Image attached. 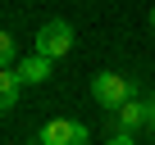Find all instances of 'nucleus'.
Masks as SVG:
<instances>
[{
    "mask_svg": "<svg viewBox=\"0 0 155 145\" xmlns=\"http://www.w3.org/2000/svg\"><path fill=\"white\" fill-rule=\"evenodd\" d=\"M150 32H155V9H150Z\"/></svg>",
    "mask_w": 155,
    "mask_h": 145,
    "instance_id": "10",
    "label": "nucleus"
},
{
    "mask_svg": "<svg viewBox=\"0 0 155 145\" xmlns=\"http://www.w3.org/2000/svg\"><path fill=\"white\" fill-rule=\"evenodd\" d=\"M0 68H14V36L0 32Z\"/></svg>",
    "mask_w": 155,
    "mask_h": 145,
    "instance_id": "7",
    "label": "nucleus"
},
{
    "mask_svg": "<svg viewBox=\"0 0 155 145\" xmlns=\"http://www.w3.org/2000/svg\"><path fill=\"white\" fill-rule=\"evenodd\" d=\"M146 127H150V131H155V100H150V104H146Z\"/></svg>",
    "mask_w": 155,
    "mask_h": 145,
    "instance_id": "9",
    "label": "nucleus"
},
{
    "mask_svg": "<svg viewBox=\"0 0 155 145\" xmlns=\"http://www.w3.org/2000/svg\"><path fill=\"white\" fill-rule=\"evenodd\" d=\"M18 82H28V86H41L46 77H50V59H41V54H32V59H23L18 68Z\"/></svg>",
    "mask_w": 155,
    "mask_h": 145,
    "instance_id": "5",
    "label": "nucleus"
},
{
    "mask_svg": "<svg viewBox=\"0 0 155 145\" xmlns=\"http://www.w3.org/2000/svg\"><path fill=\"white\" fill-rule=\"evenodd\" d=\"M105 145H137V140H132V136H128V131H114V136H110V140H105Z\"/></svg>",
    "mask_w": 155,
    "mask_h": 145,
    "instance_id": "8",
    "label": "nucleus"
},
{
    "mask_svg": "<svg viewBox=\"0 0 155 145\" xmlns=\"http://www.w3.org/2000/svg\"><path fill=\"white\" fill-rule=\"evenodd\" d=\"M68 50H73V27H68V23L55 18V23H46V27L37 32V54H41V59L55 63V59H64Z\"/></svg>",
    "mask_w": 155,
    "mask_h": 145,
    "instance_id": "2",
    "label": "nucleus"
},
{
    "mask_svg": "<svg viewBox=\"0 0 155 145\" xmlns=\"http://www.w3.org/2000/svg\"><path fill=\"white\" fill-rule=\"evenodd\" d=\"M110 122H114V131H128V136H132L137 127H146V104H141V100H128V104L114 109Z\"/></svg>",
    "mask_w": 155,
    "mask_h": 145,
    "instance_id": "4",
    "label": "nucleus"
},
{
    "mask_svg": "<svg viewBox=\"0 0 155 145\" xmlns=\"http://www.w3.org/2000/svg\"><path fill=\"white\" fill-rule=\"evenodd\" d=\"M91 95H96V104L119 109V104L132 100V82L123 77V72H96V77H91Z\"/></svg>",
    "mask_w": 155,
    "mask_h": 145,
    "instance_id": "1",
    "label": "nucleus"
},
{
    "mask_svg": "<svg viewBox=\"0 0 155 145\" xmlns=\"http://www.w3.org/2000/svg\"><path fill=\"white\" fill-rule=\"evenodd\" d=\"M18 91H23L18 72H14V68H0V113H9V109L18 104Z\"/></svg>",
    "mask_w": 155,
    "mask_h": 145,
    "instance_id": "6",
    "label": "nucleus"
},
{
    "mask_svg": "<svg viewBox=\"0 0 155 145\" xmlns=\"http://www.w3.org/2000/svg\"><path fill=\"white\" fill-rule=\"evenodd\" d=\"M37 145H91V131L82 122H68V118H50L41 127V140Z\"/></svg>",
    "mask_w": 155,
    "mask_h": 145,
    "instance_id": "3",
    "label": "nucleus"
}]
</instances>
